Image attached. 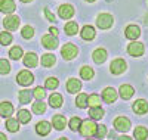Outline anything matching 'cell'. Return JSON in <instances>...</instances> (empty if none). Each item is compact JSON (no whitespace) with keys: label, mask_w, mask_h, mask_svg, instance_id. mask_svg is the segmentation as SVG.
<instances>
[{"label":"cell","mask_w":148,"mask_h":140,"mask_svg":"<svg viewBox=\"0 0 148 140\" xmlns=\"http://www.w3.org/2000/svg\"><path fill=\"white\" fill-rule=\"evenodd\" d=\"M45 111H46V103L43 100H37L33 105V112L34 113H43Z\"/></svg>","instance_id":"obj_34"},{"label":"cell","mask_w":148,"mask_h":140,"mask_svg":"<svg viewBox=\"0 0 148 140\" xmlns=\"http://www.w3.org/2000/svg\"><path fill=\"white\" fill-rule=\"evenodd\" d=\"M89 115H90L92 120H101L104 117V111H102V108H98V106L96 108H90Z\"/></svg>","instance_id":"obj_29"},{"label":"cell","mask_w":148,"mask_h":140,"mask_svg":"<svg viewBox=\"0 0 148 140\" xmlns=\"http://www.w3.org/2000/svg\"><path fill=\"white\" fill-rule=\"evenodd\" d=\"M30 120H31V115H30V112H28L27 109H21V111H18V121H19V122L27 124Z\"/></svg>","instance_id":"obj_27"},{"label":"cell","mask_w":148,"mask_h":140,"mask_svg":"<svg viewBox=\"0 0 148 140\" xmlns=\"http://www.w3.org/2000/svg\"><path fill=\"white\" fill-rule=\"evenodd\" d=\"M133 111L135 113H139V115H144V113L148 112V102L144 99H139L133 103Z\"/></svg>","instance_id":"obj_11"},{"label":"cell","mask_w":148,"mask_h":140,"mask_svg":"<svg viewBox=\"0 0 148 140\" xmlns=\"http://www.w3.org/2000/svg\"><path fill=\"white\" fill-rule=\"evenodd\" d=\"M114 127L117 131H121V133H126L130 130V121L125 117H117L116 121H114Z\"/></svg>","instance_id":"obj_5"},{"label":"cell","mask_w":148,"mask_h":140,"mask_svg":"<svg viewBox=\"0 0 148 140\" xmlns=\"http://www.w3.org/2000/svg\"><path fill=\"white\" fill-rule=\"evenodd\" d=\"M53 63H55V56H53V55L46 53V55L42 56V65H43V67L49 68V67H52Z\"/></svg>","instance_id":"obj_28"},{"label":"cell","mask_w":148,"mask_h":140,"mask_svg":"<svg viewBox=\"0 0 148 140\" xmlns=\"http://www.w3.org/2000/svg\"><path fill=\"white\" fill-rule=\"evenodd\" d=\"M15 10V2L14 0H0V12L6 15H10Z\"/></svg>","instance_id":"obj_10"},{"label":"cell","mask_w":148,"mask_h":140,"mask_svg":"<svg viewBox=\"0 0 148 140\" xmlns=\"http://www.w3.org/2000/svg\"><path fill=\"white\" fill-rule=\"evenodd\" d=\"M42 44L49 50H55L58 47V39L55 35H43L42 37Z\"/></svg>","instance_id":"obj_9"},{"label":"cell","mask_w":148,"mask_h":140,"mask_svg":"<svg viewBox=\"0 0 148 140\" xmlns=\"http://www.w3.org/2000/svg\"><path fill=\"white\" fill-rule=\"evenodd\" d=\"M92 58L96 63H104L105 59H107V52L104 49H96L93 52V55H92Z\"/></svg>","instance_id":"obj_22"},{"label":"cell","mask_w":148,"mask_h":140,"mask_svg":"<svg viewBox=\"0 0 148 140\" xmlns=\"http://www.w3.org/2000/svg\"><path fill=\"white\" fill-rule=\"evenodd\" d=\"M3 25L5 28L9 30V31H15L18 30V25H19V18L16 15H8L3 21Z\"/></svg>","instance_id":"obj_6"},{"label":"cell","mask_w":148,"mask_h":140,"mask_svg":"<svg viewBox=\"0 0 148 140\" xmlns=\"http://www.w3.org/2000/svg\"><path fill=\"white\" fill-rule=\"evenodd\" d=\"M88 94L86 93H80L79 96H77V99H76V103H77V106L79 108H82V109H84L86 106H88Z\"/></svg>","instance_id":"obj_31"},{"label":"cell","mask_w":148,"mask_h":140,"mask_svg":"<svg viewBox=\"0 0 148 140\" xmlns=\"http://www.w3.org/2000/svg\"><path fill=\"white\" fill-rule=\"evenodd\" d=\"M113 22H114V19H113V16H111L110 14H101L99 16L96 18V24H98V27H99L101 30L110 28L111 25H113Z\"/></svg>","instance_id":"obj_2"},{"label":"cell","mask_w":148,"mask_h":140,"mask_svg":"<svg viewBox=\"0 0 148 140\" xmlns=\"http://www.w3.org/2000/svg\"><path fill=\"white\" fill-rule=\"evenodd\" d=\"M80 124H82V120L77 118V117H74V118H71V121H70V128H71L73 131H77V130L80 128Z\"/></svg>","instance_id":"obj_39"},{"label":"cell","mask_w":148,"mask_h":140,"mask_svg":"<svg viewBox=\"0 0 148 140\" xmlns=\"http://www.w3.org/2000/svg\"><path fill=\"white\" fill-rule=\"evenodd\" d=\"M126 67H127V65H126V62L123 60V59H116V60L111 62L110 69H111V72H113V74L119 75V74H121V72L126 71Z\"/></svg>","instance_id":"obj_8"},{"label":"cell","mask_w":148,"mask_h":140,"mask_svg":"<svg viewBox=\"0 0 148 140\" xmlns=\"http://www.w3.org/2000/svg\"><path fill=\"white\" fill-rule=\"evenodd\" d=\"M33 96H36L37 100H43V97L46 96V94H45V88H42V87H36V88H34V92H33Z\"/></svg>","instance_id":"obj_41"},{"label":"cell","mask_w":148,"mask_h":140,"mask_svg":"<svg viewBox=\"0 0 148 140\" xmlns=\"http://www.w3.org/2000/svg\"><path fill=\"white\" fill-rule=\"evenodd\" d=\"M80 75L83 80H90V78H93V69L90 67H83L80 71Z\"/></svg>","instance_id":"obj_33"},{"label":"cell","mask_w":148,"mask_h":140,"mask_svg":"<svg viewBox=\"0 0 148 140\" xmlns=\"http://www.w3.org/2000/svg\"><path fill=\"white\" fill-rule=\"evenodd\" d=\"M16 81H18V84H21V86H30V84H33V81H34V75H33L30 71H21V72L16 75Z\"/></svg>","instance_id":"obj_3"},{"label":"cell","mask_w":148,"mask_h":140,"mask_svg":"<svg viewBox=\"0 0 148 140\" xmlns=\"http://www.w3.org/2000/svg\"><path fill=\"white\" fill-rule=\"evenodd\" d=\"M0 140H8V139H6V136H5L3 133H0Z\"/></svg>","instance_id":"obj_46"},{"label":"cell","mask_w":148,"mask_h":140,"mask_svg":"<svg viewBox=\"0 0 148 140\" xmlns=\"http://www.w3.org/2000/svg\"><path fill=\"white\" fill-rule=\"evenodd\" d=\"M45 86H46V88H49V90H55V88L59 86V83H58L56 78H47Z\"/></svg>","instance_id":"obj_40"},{"label":"cell","mask_w":148,"mask_h":140,"mask_svg":"<svg viewBox=\"0 0 148 140\" xmlns=\"http://www.w3.org/2000/svg\"><path fill=\"white\" fill-rule=\"evenodd\" d=\"M21 2H24V3H28V2H31V0H21Z\"/></svg>","instance_id":"obj_47"},{"label":"cell","mask_w":148,"mask_h":140,"mask_svg":"<svg viewBox=\"0 0 148 140\" xmlns=\"http://www.w3.org/2000/svg\"><path fill=\"white\" fill-rule=\"evenodd\" d=\"M10 71V65H9V62L6 59H0V74H9Z\"/></svg>","instance_id":"obj_37"},{"label":"cell","mask_w":148,"mask_h":140,"mask_svg":"<svg viewBox=\"0 0 148 140\" xmlns=\"http://www.w3.org/2000/svg\"><path fill=\"white\" fill-rule=\"evenodd\" d=\"M36 131L40 136H47L49 133H51V124H49L47 121H40L36 125Z\"/></svg>","instance_id":"obj_15"},{"label":"cell","mask_w":148,"mask_h":140,"mask_svg":"<svg viewBox=\"0 0 148 140\" xmlns=\"http://www.w3.org/2000/svg\"><path fill=\"white\" fill-rule=\"evenodd\" d=\"M10 41H12V35H10L9 33H6V31L0 33V43H2L3 46L10 44Z\"/></svg>","instance_id":"obj_38"},{"label":"cell","mask_w":148,"mask_h":140,"mask_svg":"<svg viewBox=\"0 0 148 140\" xmlns=\"http://www.w3.org/2000/svg\"><path fill=\"white\" fill-rule=\"evenodd\" d=\"M51 34L56 37V35H58V30H56V28H53V27H51Z\"/></svg>","instance_id":"obj_44"},{"label":"cell","mask_w":148,"mask_h":140,"mask_svg":"<svg viewBox=\"0 0 148 140\" xmlns=\"http://www.w3.org/2000/svg\"><path fill=\"white\" fill-rule=\"evenodd\" d=\"M102 99L107 102V103H113V102H116V99H117V92L113 87H107L102 92Z\"/></svg>","instance_id":"obj_12"},{"label":"cell","mask_w":148,"mask_h":140,"mask_svg":"<svg viewBox=\"0 0 148 140\" xmlns=\"http://www.w3.org/2000/svg\"><path fill=\"white\" fill-rule=\"evenodd\" d=\"M62 94H59V93H53L51 97H49V103H51L52 108H61L62 106Z\"/></svg>","instance_id":"obj_21"},{"label":"cell","mask_w":148,"mask_h":140,"mask_svg":"<svg viewBox=\"0 0 148 140\" xmlns=\"http://www.w3.org/2000/svg\"><path fill=\"white\" fill-rule=\"evenodd\" d=\"M21 34H22L24 39H31V37L34 35V30H33V27H30V25H25V27L22 28Z\"/></svg>","instance_id":"obj_36"},{"label":"cell","mask_w":148,"mask_h":140,"mask_svg":"<svg viewBox=\"0 0 148 140\" xmlns=\"http://www.w3.org/2000/svg\"><path fill=\"white\" fill-rule=\"evenodd\" d=\"M133 136L136 140H147L148 137V130L145 127H136V128L133 130Z\"/></svg>","instance_id":"obj_23"},{"label":"cell","mask_w":148,"mask_h":140,"mask_svg":"<svg viewBox=\"0 0 148 140\" xmlns=\"http://www.w3.org/2000/svg\"><path fill=\"white\" fill-rule=\"evenodd\" d=\"M59 140H68V139H65V137H62V139H59Z\"/></svg>","instance_id":"obj_48"},{"label":"cell","mask_w":148,"mask_h":140,"mask_svg":"<svg viewBox=\"0 0 148 140\" xmlns=\"http://www.w3.org/2000/svg\"><path fill=\"white\" fill-rule=\"evenodd\" d=\"M88 140H93V139H88Z\"/></svg>","instance_id":"obj_50"},{"label":"cell","mask_w":148,"mask_h":140,"mask_svg":"<svg viewBox=\"0 0 148 140\" xmlns=\"http://www.w3.org/2000/svg\"><path fill=\"white\" fill-rule=\"evenodd\" d=\"M6 128H8L10 133L18 131V130H19V121L15 120V118H9V120L6 121Z\"/></svg>","instance_id":"obj_25"},{"label":"cell","mask_w":148,"mask_h":140,"mask_svg":"<svg viewBox=\"0 0 148 140\" xmlns=\"http://www.w3.org/2000/svg\"><path fill=\"white\" fill-rule=\"evenodd\" d=\"M77 47L74 46V44H71V43H67V44H64L62 46V49H61V55H62V58L64 59H73L74 56L77 55Z\"/></svg>","instance_id":"obj_4"},{"label":"cell","mask_w":148,"mask_h":140,"mask_svg":"<svg viewBox=\"0 0 148 140\" xmlns=\"http://www.w3.org/2000/svg\"><path fill=\"white\" fill-rule=\"evenodd\" d=\"M37 63H39V58H37V55L36 53H27L25 56H24V65L25 67H28V68H34V67H37Z\"/></svg>","instance_id":"obj_13"},{"label":"cell","mask_w":148,"mask_h":140,"mask_svg":"<svg viewBox=\"0 0 148 140\" xmlns=\"http://www.w3.org/2000/svg\"><path fill=\"white\" fill-rule=\"evenodd\" d=\"M18 97H19L21 103H28V102L33 99V93L30 90H21L19 94H18Z\"/></svg>","instance_id":"obj_26"},{"label":"cell","mask_w":148,"mask_h":140,"mask_svg":"<svg viewBox=\"0 0 148 140\" xmlns=\"http://www.w3.org/2000/svg\"><path fill=\"white\" fill-rule=\"evenodd\" d=\"M21 56H22V49H21L19 46H15V47L10 49V52H9V58H10V59L18 60Z\"/></svg>","instance_id":"obj_32"},{"label":"cell","mask_w":148,"mask_h":140,"mask_svg":"<svg viewBox=\"0 0 148 140\" xmlns=\"http://www.w3.org/2000/svg\"><path fill=\"white\" fill-rule=\"evenodd\" d=\"M82 88V83L77 80V78H70L68 83H67V90L70 93H77Z\"/></svg>","instance_id":"obj_19"},{"label":"cell","mask_w":148,"mask_h":140,"mask_svg":"<svg viewBox=\"0 0 148 140\" xmlns=\"http://www.w3.org/2000/svg\"><path fill=\"white\" fill-rule=\"evenodd\" d=\"M96 124H95V120H86L80 124V133L86 137H89V136H93L96 133Z\"/></svg>","instance_id":"obj_1"},{"label":"cell","mask_w":148,"mask_h":140,"mask_svg":"<svg viewBox=\"0 0 148 140\" xmlns=\"http://www.w3.org/2000/svg\"><path fill=\"white\" fill-rule=\"evenodd\" d=\"M45 15L47 16V19L51 21V22H53V21H55V15H53L52 12H51V10L47 9V7H45Z\"/></svg>","instance_id":"obj_43"},{"label":"cell","mask_w":148,"mask_h":140,"mask_svg":"<svg viewBox=\"0 0 148 140\" xmlns=\"http://www.w3.org/2000/svg\"><path fill=\"white\" fill-rule=\"evenodd\" d=\"M99 139H102V137H105V134H107V128H105V125H99V127H96V133H95Z\"/></svg>","instance_id":"obj_42"},{"label":"cell","mask_w":148,"mask_h":140,"mask_svg":"<svg viewBox=\"0 0 148 140\" xmlns=\"http://www.w3.org/2000/svg\"><path fill=\"white\" fill-rule=\"evenodd\" d=\"M119 140H132L129 136H121V137H119Z\"/></svg>","instance_id":"obj_45"},{"label":"cell","mask_w":148,"mask_h":140,"mask_svg":"<svg viewBox=\"0 0 148 140\" xmlns=\"http://www.w3.org/2000/svg\"><path fill=\"white\" fill-rule=\"evenodd\" d=\"M120 96L125 99V100H127V99H130L132 96H133V93H135V90H133V87L132 86H127V84H123L121 87H120Z\"/></svg>","instance_id":"obj_20"},{"label":"cell","mask_w":148,"mask_h":140,"mask_svg":"<svg viewBox=\"0 0 148 140\" xmlns=\"http://www.w3.org/2000/svg\"><path fill=\"white\" fill-rule=\"evenodd\" d=\"M139 35H141V30H139V27H136V25H129V27L126 28V37L127 39L136 40Z\"/></svg>","instance_id":"obj_18"},{"label":"cell","mask_w":148,"mask_h":140,"mask_svg":"<svg viewBox=\"0 0 148 140\" xmlns=\"http://www.w3.org/2000/svg\"><path fill=\"white\" fill-rule=\"evenodd\" d=\"M88 2H95V0H88Z\"/></svg>","instance_id":"obj_49"},{"label":"cell","mask_w":148,"mask_h":140,"mask_svg":"<svg viewBox=\"0 0 148 140\" xmlns=\"http://www.w3.org/2000/svg\"><path fill=\"white\" fill-rule=\"evenodd\" d=\"M12 113H14V106H12L9 102H2V103H0V115L5 117V118H9Z\"/></svg>","instance_id":"obj_17"},{"label":"cell","mask_w":148,"mask_h":140,"mask_svg":"<svg viewBox=\"0 0 148 140\" xmlns=\"http://www.w3.org/2000/svg\"><path fill=\"white\" fill-rule=\"evenodd\" d=\"M52 124H53V128H55V130H58V131L64 130L65 125H67L65 117H64V115H55L53 120H52Z\"/></svg>","instance_id":"obj_16"},{"label":"cell","mask_w":148,"mask_h":140,"mask_svg":"<svg viewBox=\"0 0 148 140\" xmlns=\"http://www.w3.org/2000/svg\"><path fill=\"white\" fill-rule=\"evenodd\" d=\"M82 37L84 40H93L95 39V30L90 25H86V27L82 30Z\"/></svg>","instance_id":"obj_24"},{"label":"cell","mask_w":148,"mask_h":140,"mask_svg":"<svg viewBox=\"0 0 148 140\" xmlns=\"http://www.w3.org/2000/svg\"><path fill=\"white\" fill-rule=\"evenodd\" d=\"M127 52L130 56H142L144 55V44L139 43V41H133L127 46Z\"/></svg>","instance_id":"obj_7"},{"label":"cell","mask_w":148,"mask_h":140,"mask_svg":"<svg viewBox=\"0 0 148 140\" xmlns=\"http://www.w3.org/2000/svg\"><path fill=\"white\" fill-rule=\"evenodd\" d=\"M88 105L92 106V108H96V106H99L101 105V97L98 96V94H92L88 97Z\"/></svg>","instance_id":"obj_35"},{"label":"cell","mask_w":148,"mask_h":140,"mask_svg":"<svg viewBox=\"0 0 148 140\" xmlns=\"http://www.w3.org/2000/svg\"><path fill=\"white\" fill-rule=\"evenodd\" d=\"M77 31H79V24L77 22H68V24H65V33L68 35L77 34Z\"/></svg>","instance_id":"obj_30"},{"label":"cell","mask_w":148,"mask_h":140,"mask_svg":"<svg viewBox=\"0 0 148 140\" xmlns=\"http://www.w3.org/2000/svg\"><path fill=\"white\" fill-rule=\"evenodd\" d=\"M58 12H59V16L62 19H70L74 15V7L71 5H62Z\"/></svg>","instance_id":"obj_14"}]
</instances>
